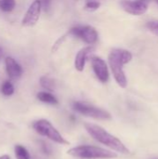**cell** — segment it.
<instances>
[{"label":"cell","instance_id":"obj_1","mask_svg":"<svg viewBox=\"0 0 158 159\" xmlns=\"http://www.w3.org/2000/svg\"><path fill=\"white\" fill-rule=\"evenodd\" d=\"M85 129L88 133L100 143L111 148L112 150L128 155L129 154V150L126 147V145L115 136L107 132L101 126L92 124V123H85Z\"/></svg>","mask_w":158,"mask_h":159},{"label":"cell","instance_id":"obj_2","mask_svg":"<svg viewBox=\"0 0 158 159\" xmlns=\"http://www.w3.org/2000/svg\"><path fill=\"white\" fill-rule=\"evenodd\" d=\"M67 154L74 157L83 159H112L117 157V155L112 151L92 145L74 147L68 150Z\"/></svg>","mask_w":158,"mask_h":159},{"label":"cell","instance_id":"obj_3","mask_svg":"<svg viewBox=\"0 0 158 159\" xmlns=\"http://www.w3.org/2000/svg\"><path fill=\"white\" fill-rule=\"evenodd\" d=\"M34 129L41 136H45L49 140L53 141L59 144H69V142L66 141L62 135L52 126V124L47 119H39L33 124Z\"/></svg>","mask_w":158,"mask_h":159},{"label":"cell","instance_id":"obj_4","mask_svg":"<svg viewBox=\"0 0 158 159\" xmlns=\"http://www.w3.org/2000/svg\"><path fill=\"white\" fill-rule=\"evenodd\" d=\"M73 107L77 113H79L83 116H86L92 117L94 119L108 120V119H111V117H112V116L109 112H107L102 108L96 107L94 105L85 103V102H75L73 103Z\"/></svg>","mask_w":158,"mask_h":159},{"label":"cell","instance_id":"obj_5","mask_svg":"<svg viewBox=\"0 0 158 159\" xmlns=\"http://www.w3.org/2000/svg\"><path fill=\"white\" fill-rule=\"evenodd\" d=\"M69 34L76 36L83 40L85 43L88 45H93L98 40V33L92 26L86 25V26H76L72 28L69 32Z\"/></svg>","mask_w":158,"mask_h":159},{"label":"cell","instance_id":"obj_6","mask_svg":"<svg viewBox=\"0 0 158 159\" xmlns=\"http://www.w3.org/2000/svg\"><path fill=\"white\" fill-rule=\"evenodd\" d=\"M109 65L111 68V71L113 73V75L116 81V83L123 89H125L128 85L127 77L125 75V73L123 71V63L118 61L115 57H114L112 54H109L108 57Z\"/></svg>","mask_w":158,"mask_h":159},{"label":"cell","instance_id":"obj_7","mask_svg":"<svg viewBox=\"0 0 158 159\" xmlns=\"http://www.w3.org/2000/svg\"><path fill=\"white\" fill-rule=\"evenodd\" d=\"M41 8H42L41 1L40 0H34L31 4V6L29 7L28 10L26 11V13H25L22 20H21L22 25L25 27L34 26L39 20Z\"/></svg>","mask_w":158,"mask_h":159},{"label":"cell","instance_id":"obj_8","mask_svg":"<svg viewBox=\"0 0 158 159\" xmlns=\"http://www.w3.org/2000/svg\"><path fill=\"white\" fill-rule=\"evenodd\" d=\"M120 5L126 12L139 16L147 11L149 3L143 0H122Z\"/></svg>","mask_w":158,"mask_h":159},{"label":"cell","instance_id":"obj_9","mask_svg":"<svg viewBox=\"0 0 158 159\" xmlns=\"http://www.w3.org/2000/svg\"><path fill=\"white\" fill-rule=\"evenodd\" d=\"M90 60H91V64H92L94 73L96 76L98 77V79L102 83L107 82L109 79V72H108L106 62L102 58L96 57V56L91 57Z\"/></svg>","mask_w":158,"mask_h":159},{"label":"cell","instance_id":"obj_10","mask_svg":"<svg viewBox=\"0 0 158 159\" xmlns=\"http://www.w3.org/2000/svg\"><path fill=\"white\" fill-rule=\"evenodd\" d=\"M5 64H6V72L7 75L12 79H17L21 76L22 75V68L21 66L11 57H7L5 59Z\"/></svg>","mask_w":158,"mask_h":159},{"label":"cell","instance_id":"obj_11","mask_svg":"<svg viewBox=\"0 0 158 159\" xmlns=\"http://www.w3.org/2000/svg\"><path fill=\"white\" fill-rule=\"evenodd\" d=\"M94 50H95V48L93 46H88V47L81 48L77 52L75 60H74V67L77 71L82 72L84 70L88 56L90 55Z\"/></svg>","mask_w":158,"mask_h":159},{"label":"cell","instance_id":"obj_12","mask_svg":"<svg viewBox=\"0 0 158 159\" xmlns=\"http://www.w3.org/2000/svg\"><path fill=\"white\" fill-rule=\"evenodd\" d=\"M110 54H112L114 57H115L118 61H120L124 65L129 63L131 60H132V54L126 50V49H122V48H114L111 50Z\"/></svg>","mask_w":158,"mask_h":159},{"label":"cell","instance_id":"obj_13","mask_svg":"<svg viewBox=\"0 0 158 159\" xmlns=\"http://www.w3.org/2000/svg\"><path fill=\"white\" fill-rule=\"evenodd\" d=\"M37 99L45 103H48V104H57L58 103V100L56 99L55 96H53L51 93L49 92H46V91H41L37 93Z\"/></svg>","mask_w":158,"mask_h":159},{"label":"cell","instance_id":"obj_14","mask_svg":"<svg viewBox=\"0 0 158 159\" xmlns=\"http://www.w3.org/2000/svg\"><path fill=\"white\" fill-rule=\"evenodd\" d=\"M14 152H15V157L17 159H30L29 152L22 145H16Z\"/></svg>","mask_w":158,"mask_h":159},{"label":"cell","instance_id":"obj_15","mask_svg":"<svg viewBox=\"0 0 158 159\" xmlns=\"http://www.w3.org/2000/svg\"><path fill=\"white\" fill-rule=\"evenodd\" d=\"M16 6L15 0H0V9L4 12H10Z\"/></svg>","mask_w":158,"mask_h":159},{"label":"cell","instance_id":"obj_16","mask_svg":"<svg viewBox=\"0 0 158 159\" xmlns=\"http://www.w3.org/2000/svg\"><path fill=\"white\" fill-rule=\"evenodd\" d=\"M1 92L5 96H11L14 93V86L10 81L3 82L1 86Z\"/></svg>","mask_w":158,"mask_h":159},{"label":"cell","instance_id":"obj_17","mask_svg":"<svg viewBox=\"0 0 158 159\" xmlns=\"http://www.w3.org/2000/svg\"><path fill=\"white\" fill-rule=\"evenodd\" d=\"M40 85L47 90L54 89V81L51 78H49L48 76H46V75L42 76L40 78Z\"/></svg>","mask_w":158,"mask_h":159},{"label":"cell","instance_id":"obj_18","mask_svg":"<svg viewBox=\"0 0 158 159\" xmlns=\"http://www.w3.org/2000/svg\"><path fill=\"white\" fill-rule=\"evenodd\" d=\"M101 6V3L98 1H88L85 5V9L88 11H95Z\"/></svg>","mask_w":158,"mask_h":159},{"label":"cell","instance_id":"obj_19","mask_svg":"<svg viewBox=\"0 0 158 159\" xmlns=\"http://www.w3.org/2000/svg\"><path fill=\"white\" fill-rule=\"evenodd\" d=\"M146 26L147 28L153 32L155 34L158 35V20H151V21H148L146 23Z\"/></svg>","mask_w":158,"mask_h":159},{"label":"cell","instance_id":"obj_20","mask_svg":"<svg viewBox=\"0 0 158 159\" xmlns=\"http://www.w3.org/2000/svg\"><path fill=\"white\" fill-rule=\"evenodd\" d=\"M68 35V33L66 34H64V35H62L61 38H59L56 42H55V44L53 45V47H52V52H55L59 48H60V46L63 43V41L65 40V38H66V36Z\"/></svg>","mask_w":158,"mask_h":159},{"label":"cell","instance_id":"obj_21","mask_svg":"<svg viewBox=\"0 0 158 159\" xmlns=\"http://www.w3.org/2000/svg\"><path fill=\"white\" fill-rule=\"evenodd\" d=\"M40 1H41V5H42V8H44L45 11H48L50 8L51 0H40Z\"/></svg>","mask_w":158,"mask_h":159},{"label":"cell","instance_id":"obj_22","mask_svg":"<svg viewBox=\"0 0 158 159\" xmlns=\"http://www.w3.org/2000/svg\"><path fill=\"white\" fill-rule=\"evenodd\" d=\"M0 159H10V157L7 156V155H4V156H1Z\"/></svg>","mask_w":158,"mask_h":159},{"label":"cell","instance_id":"obj_23","mask_svg":"<svg viewBox=\"0 0 158 159\" xmlns=\"http://www.w3.org/2000/svg\"><path fill=\"white\" fill-rule=\"evenodd\" d=\"M2 55H3V49H2V48L0 47V59H1V57H2Z\"/></svg>","mask_w":158,"mask_h":159},{"label":"cell","instance_id":"obj_24","mask_svg":"<svg viewBox=\"0 0 158 159\" xmlns=\"http://www.w3.org/2000/svg\"><path fill=\"white\" fill-rule=\"evenodd\" d=\"M151 159H158V157H154V158H151Z\"/></svg>","mask_w":158,"mask_h":159},{"label":"cell","instance_id":"obj_25","mask_svg":"<svg viewBox=\"0 0 158 159\" xmlns=\"http://www.w3.org/2000/svg\"><path fill=\"white\" fill-rule=\"evenodd\" d=\"M154 1H156V3L158 4V0H154Z\"/></svg>","mask_w":158,"mask_h":159}]
</instances>
